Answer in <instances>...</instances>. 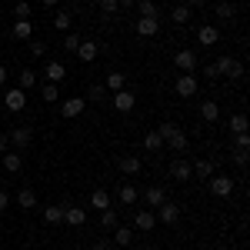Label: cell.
<instances>
[{
    "label": "cell",
    "mask_w": 250,
    "mask_h": 250,
    "mask_svg": "<svg viewBox=\"0 0 250 250\" xmlns=\"http://www.w3.org/2000/svg\"><path fill=\"white\" fill-rule=\"evenodd\" d=\"M173 90H177V97H193L197 94V77L193 74H180L177 83H173Z\"/></svg>",
    "instance_id": "obj_10"
},
{
    "label": "cell",
    "mask_w": 250,
    "mask_h": 250,
    "mask_svg": "<svg viewBox=\"0 0 250 250\" xmlns=\"http://www.w3.org/2000/svg\"><path fill=\"white\" fill-rule=\"evenodd\" d=\"M97 50H100V47H97L94 40H80V47H77V57L83 60V63H94V60H97Z\"/></svg>",
    "instance_id": "obj_16"
},
{
    "label": "cell",
    "mask_w": 250,
    "mask_h": 250,
    "mask_svg": "<svg viewBox=\"0 0 250 250\" xmlns=\"http://www.w3.org/2000/svg\"><path fill=\"white\" fill-rule=\"evenodd\" d=\"M43 220H47V224H63V204L43 207Z\"/></svg>",
    "instance_id": "obj_24"
},
{
    "label": "cell",
    "mask_w": 250,
    "mask_h": 250,
    "mask_svg": "<svg viewBox=\"0 0 250 250\" xmlns=\"http://www.w3.org/2000/svg\"><path fill=\"white\" fill-rule=\"evenodd\" d=\"M230 130L233 134H247V114H233L230 117Z\"/></svg>",
    "instance_id": "obj_35"
},
{
    "label": "cell",
    "mask_w": 250,
    "mask_h": 250,
    "mask_svg": "<svg viewBox=\"0 0 250 250\" xmlns=\"http://www.w3.org/2000/svg\"><path fill=\"white\" fill-rule=\"evenodd\" d=\"M17 87H20V90H30V87H37V70H20Z\"/></svg>",
    "instance_id": "obj_28"
},
{
    "label": "cell",
    "mask_w": 250,
    "mask_h": 250,
    "mask_svg": "<svg viewBox=\"0 0 250 250\" xmlns=\"http://www.w3.org/2000/svg\"><path fill=\"white\" fill-rule=\"evenodd\" d=\"M43 50H47L43 40H30V57H43Z\"/></svg>",
    "instance_id": "obj_43"
},
{
    "label": "cell",
    "mask_w": 250,
    "mask_h": 250,
    "mask_svg": "<svg viewBox=\"0 0 250 250\" xmlns=\"http://www.w3.org/2000/svg\"><path fill=\"white\" fill-rule=\"evenodd\" d=\"M77 47H80V34H74V30H70V34L63 37V50H70V54H77Z\"/></svg>",
    "instance_id": "obj_38"
},
{
    "label": "cell",
    "mask_w": 250,
    "mask_h": 250,
    "mask_svg": "<svg viewBox=\"0 0 250 250\" xmlns=\"http://www.w3.org/2000/svg\"><path fill=\"white\" fill-rule=\"evenodd\" d=\"M117 167H120V173H124V177H137L144 164H140V157H134V154H124L120 160H117Z\"/></svg>",
    "instance_id": "obj_12"
},
{
    "label": "cell",
    "mask_w": 250,
    "mask_h": 250,
    "mask_svg": "<svg viewBox=\"0 0 250 250\" xmlns=\"http://www.w3.org/2000/svg\"><path fill=\"white\" fill-rule=\"evenodd\" d=\"M63 224L83 227V224H87V210H83V207H74V204H63Z\"/></svg>",
    "instance_id": "obj_7"
},
{
    "label": "cell",
    "mask_w": 250,
    "mask_h": 250,
    "mask_svg": "<svg viewBox=\"0 0 250 250\" xmlns=\"http://www.w3.org/2000/svg\"><path fill=\"white\" fill-rule=\"evenodd\" d=\"M157 210H160L157 217H160L164 224H177V217H180V207H177V204H167V200H164V204H160Z\"/></svg>",
    "instance_id": "obj_17"
},
{
    "label": "cell",
    "mask_w": 250,
    "mask_h": 250,
    "mask_svg": "<svg viewBox=\"0 0 250 250\" xmlns=\"http://www.w3.org/2000/svg\"><path fill=\"white\" fill-rule=\"evenodd\" d=\"M233 160H237L240 167H247V150H233Z\"/></svg>",
    "instance_id": "obj_47"
},
{
    "label": "cell",
    "mask_w": 250,
    "mask_h": 250,
    "mask_svg": "<svg viewBox=\"0 0 250 250\" xmlns=\"http://www.w3.org/2000/svg\"><path fill=\"white\" fill-rule=\"evenodd\" d=\"M10 147V140H7V134H0V150H7Z\"/></svg>",
    "instance_id": "obj_50"
},
{
    "label": "cell",
    "mask_w": 250,
    "mask_h": 250,
    "mask_svg": "<svg viewBox=\"0 0 250 250\" xmlns=\"http://www.w3.org/2000/svg\"><path fill=\"white\" fill-rule=\"evenodd\" d=\"M233 150H250V137L247 134H237V147Z\"/></svg>",
    "instance_id": "obj_44"
},
{
    "label": "cell",
    "mask_w": 250,
    "mask_h": 250,
    "mask_svg": "<svg viewBox=\"0 0 250 250\" xmlns=\"http://www.w3.org/2000/svg\"><path fill=\"white\" fill-rule=\"evenodd\" d=\"M54 27H57V30H70V14H67V10H57V17H54Z\"/></svg>",
    "instance_id": "obj_39"
},
{
    "label": "cell",
    "mask_w": 250,
    "mask_h": 250,
    "mask_svg": "<svg viewBox=\"0 0 250 250\" xmlns=\"http://www.w3.org/2000/svg\"><path fill=\"white\" fill-rule=\"evenodd\" d=\"M3 167H7L10 173H20V167H23V157H20L17 150H14V154H3Z\"/></svg>",
    "instance_id": "obj_31"
},
{
    "label": "cell",
    "mask_w": 250,
    "mask_h": 250,
    "mask_svg": "<svg viewBox=\"0 0 250 250\" xmlns=\"http://www.w3.org/2000/svg\"><path fill=\"white\" fill-rule=\"evenodd\" d=\"M117 200H120V204H127V207H130V204H137V187H134V184H120Z\"/></svg>",
    "instance_id": "obj_23"
},
{
    "label": "cell",
    "mask_w": 250,
    "mask_h": 250,
    "mask_svg": "<svg viewBox=\"0 0 250 250\" xmlns=\"http://www.w3.org/2000/svg\"><path fill=\"white\" fill-rule=\"evenodd\" d=\"M43 77H47V83H60V80L67 77V67H63L60 60H50V63L43 67Z\"/></svg>",
    "instance_id": "obj_13"
},
{
    "label": "cell",
    "mask_w": 250,
    "mask_h": 250,
    "mask_svg": "<svg viewBox=\"0 0 250 250\" xmlns=\"http://www.w3.org/2000/svg\"><path fill=\"white\" fill-rule=\"evenodd\" d=\"M3 107H7V110H14V114H20V110L27 107V90H20V87H10V90L3 94Z\"/></svg>",
    "instance_id": "obj_3"
},
{
    "label": "cell",
    "mask_w": 250,
    "mask_h": 250,
    "mask_svg": "<svg viewBox=\"0 0 250 250\" xmlns=\"http://www.w3.org/2000/svg\"><path fill=\"white\" fill-rule=\"evenodd\" d=\"M190 170L197 173L200 180H210L213 173H217V170H213V160H197V164H190Z\"/></svg>",
    "instance_id": "obj_21"
},
{
    "label": "cell",
    "mask_w": 250,
    "mask_h": 250,
    "mask_svg": "<svg viewBox=\"0 0 250 250\" xmlns=\"http://www.w3.org/2000/svg\"><path fill=\"white\" fill-rule=\"evenodd\" d=\"M170 20L173 23H187V20H190V7H187V3H177L173 14H170Z\"/></svg>",
    "instance_id": "obj_33"
},
{
    "label": "cell",
    "mask_w": 250,
    "mask_h": 250,
    "mask_svg": "<svg viewBox=\"0 0 250 250\" xmlns=\"http://www.w3.org/2000/svg\"><path fill=\"white\" fill-rule=\"evenodd\" d=\"M7 77H10V74H7V67H3V63H0V87H3V83H7Z\"/></svg>",
    "instance_id": "obj_49"
},
{
    "label": "cell",
    "mask_w": 250,
    "mask_h": 250,
    "mask_svg": "<svg viewBox=\"0 0 250 250\" xmlns=\"http://www.w3.org/2000/svg\"><path fill=\"white\" fill-rule=\"evenodd\" d=\"M204 77H207V80H217L220 74H217V67H213V63H204Z\"/></svg>",
    "instance_id": "obj_45"
},
{
    "label": "cell",
    "mask_w": 250,
    "mask_h": 250,
    "mask_svg": "<svg viewBox=\"0 0 250 250\" xmlns=\"http://www.w3.org/2000/svg\"><path fill=\"white\" fill-rule=\"evenodd\" d=\"M144 147L154 154V150H160V147H164V137L157 134V130H147V134H144Z\"/></svg>",
    "instance_id": "obj_30"
},
{
    "label": "cell",
    "mask_w": 250,
    "mask_h": 250,
    "mask_svg": "<svg viewBox=\"0 0 250 250\" xmlns=\"http://www.w3.org/2000/svg\"><path fill=\"white\" fill-rule=\"evenodd\" d=\"M210 190H213V197H230L233 193V180L227 177V173H213L210 177Z\"/></svg>",
    "instance_id": "obj_5"
},
{
    "label": "cell",
    "mask_w": 250,
    "mask_h": 250,
    "mask_svg": "<svg viewBox=\"0 0 250 250\" xmlns=\"http://www.w3.org/2000/svg\"><path fill=\"white\" fill-rule=\"evenodd\" d=\"M157 30H160V20L157 17H140L137 20V34H140V37H154Z\"/></svg>",
    "instance_id": "obj_15"
},
{
    "label": "cell",
    "mask_w": 250,
    "mask_h": 250,
    "mask_svg": "<svg viewBox=\"0 0 250 250\" xmlns=\"http://www.w3.org/2000/svg\"><path fill=\"white\" fill-rule=\"evenodd\" d=\"M14 17H17V20H27V17H30V3H27V0H17V7H14Z\"/></svg>",
    "instance_id": "obj_40"
},
{
    "label": "cell",
    "mask_w": 250,
    "mask_h": 250,
    "mask_svg": "<svg viewBox=\"0 0 250 250\" xmlns=\"http://www.w3.org/2000/svg\"><path fill=\"white\" fill-rule=\"evenodd\" d=\"M104 94H107V90H104V83H94V87L87 90V97H83V100H104Z\"/></svg>",
    "instance_id": "obj_41"
},
{
    "label": "cell",
    "mask_w": 250,
    "mask_h": 250,
    "mask_svg": "<svg viewBox=\"0 0 250 250\" xmlns=\"http://www.w3.org/2000/svg\"><path fill=\"white\" fill-rule=\"evenodd\" d=\"M83 110H87V100H83V97H70V100H63V104H60V114L67 117V120L80 117Z\"/></svg>",
    "instance_id": "obj_6"
},
{
    "label": "cell",
    "mask_w": 250,
    "mask_h": 250,
    "mask_svg": "<svg viewBox=\"0 0 250 250\" xmlns=\"http://www.w3.org/2000/svg\"><path fill=\"white\" fill-rule=\"evenodd\" d=\"M144 200H147V207H160L167 200V193H164V187H147L144 190Z\"/></svg>",
    "instance_id": "obj_20"
},
{
    "label": "cell",
    "mask_w": 250,
    "mask_h": 250,
    "mask_svg": "<svg viewBox=\"0 0 250 250\" xmlns=\"http://www.w3.org/2000/svg\"><path fill=\"white\" fill-rule=\"evenodd\" d=\"M197 40H200V43H204V47H213V43H217V40H220V30H217V27H213V23H204V27H200V30H197Z\"/></svg>",
    "instance_id": "obj_14"
},
{
    "label": "cell",
    "mask_w": 250,
    "mask_h": 250,
    "mask_svg": "<svg viewBox=\"0 0 250 250\" xmlns=\"http://www.w3.org/2000/svg\"><path fill=\"white\" fill-rule=\"evenodd\" d=\"M40 3H43V7H54V3H57V0H40Z\"/></svg>",
    "instance_id": "obj_53"
},
{
    "label": "cell",
    "mask_w": 250,
    "mask_h": 250,
    "mask_svg": "<svg viewBox=\"0 0 250 250\" xmlns=\"http://www.w3.org/2000/svg\"><path fill=\"white\" fill-rule=\"evenodd\" d=\"M154 224H157V213L154 210H137L134 213V230L150 233V230H154Z\"/></svg>",
    "instance_id": "obj_9"
},
{
    "label": "cell",
    "mask_w": 250,
    "mask_h": 250,
    "mask_svg": "<svg viewBox=\"0 0 250 250\" xmlns=\"http://www.w3.org/2000/svg\"><path fill=\"white\" fill-rule=\"evenodd\" d=\"M30 34H34V23L30 20H17L14 23V40H30Z\"/></svg>",
    "instance_id": "obj_27"
},
{
    "label": "cell",
    "mask_w": 250,
    "mask_h": 250,
    "mask_svg": "<svg viewBox=\"0 0 250 250\" xmlns=\"http://www.w3.org/2000/svg\"><path fill=\"white\" fill-rule=\"evenodd\" d=\"M134 107H137V97L130 94L127 87H124V90H117V94H114V110H120V114H130Z\"/></svg>",
    "instance_id": "obj_8"
},
{
    "label": "cell",
    "mask_w": 250,
    "mask_h": 250,
    "mask_svg": "<svg viewBox=\"0 0 250 250\" xmlns=\"http://www.w3.org/2000/svg\"><path fill=\"white\" fill-rule=\"evenodd\" d=\"M170 177H173V180H190V177H193L190 164H187V160H173V164H170Z\"/></svg>",
    "instance_id": "obj_18"
},
{
    "label": "cell",
    "mask_w": 250,
    "mask_h": 250,
    "mask_svg": "<svg viewBox=\"0 0 250 250\" xmlns=\"http://www.w3.org/2000/svg\"><path fill=\"white\" fill-rule=\"evenodd\" d=\"M173 67H177L180 74H193V70H197V54H193V50H177V54H173Z\"/></svg>",
    "instance_id": "obj_4"
},
{
    "label": "cell",
    "mask_w": 250,
    "mask_h": 250,
    "mask_svg": "<svg viewBox=\"0 0 250 250\" xmlns=\"http://www.w3.org/2000/svg\"><path fill=\"white\" fill-rule=\"evenodd\" d=\"M117 3H120V7H134L137 0H117Z\"/></svg>",
    "instance_id": "obj_52"
},
{
    "label": "cell",
    "mask_w": 250,
    "mask_h": 250,
    "mask_svg": "<svg viewBox=\"0 0 250 250\" xmlns=\"http://www.w3.org/2000/svg\"><path fill=\"white\" fill-rule=\"evenodd\" d=\"M7 140L17 147V150H23V147H30V140H34V134H30V127H14L10 134H7Z\"/></svg>",
    "instance_id": "obj_11"
},
{
    "label": "cell",
    "mask_w": 250,
    "mask_h": 250,
    "mask_svg": "<svg viewBox=\"0 0 250 250\" xmlns=\"http://www.w3.org/2000/svg\"><path fill=\"white\" fill-rule=\"evenodd\" d=\"M187 7H190V10L193 7H204V0H187Z\"/></svg>",
    "instance_id": "obj_51"
},
{
    "label": "cell",
    "mask_w": 250,
    "mask_h": 250,
    "mask_svg": "<svg viewBox=\"0 0 250 250\" xmlns=\"http://www.w3.org/2000/svg\"><path fill=\"white\" fill-rule=\"evenodd\" d=\"M200 117H204L207 124H213V120L220 117V107H217V100H204V104H200Z\"/></svg>",
    "instance_id": "obj_25"
},
{
    "label": "cell",
    "mask_w": 250,
    "mask_h": 250,
    "mask_svg": "<svg viewBox=\"0 0 250 250\" xmlns=\"http://www.w3.org/2000/svg\"><path fill=\"white\" fill-rule=\"evenodd\" d=\"M233 17H237V7H233V3H227V0H224V3H217V20L230 23Z\"/></svg>",
    "instance_id": "obj_29"
},
{
    "label": "cell",
    "mask_w": 250,
    "mask_h": 250,
    "mask_svg": "<svg viewBox=\"0 0 250 250\" xmlns=\"http://www.w3.org/2000/svg\"><path fill=\"white\" fill-rule=\"evenodd\" d=\"M124 80H127L124 74H117V70H110V74H107V87H110V90L117 94V90H124Z\"/></svg>",
    "instance_id": "obj_37"
},
{
    "label": "cell",
    "mask_w": 250,
    "mask_h": 250,
    "mask_svg": "<svg viewBox=\"0 0 250 250\" xmlns=\"http://www.w3.org/2000/svg\"><path fill=\"white\" fill-rule=\"evenodd\" d=\"M97 3H100V10H104V14H107V17H110V14H117V10H120V3H117V0H97Z\"/></svg>",
    "instance_id": "obj_42"
},
{
    "label": "cell",
    "mask_w": 250,
    "mask_h": 250,
    "mask_svg": "<svg viewBox=\"0 0 250 250\" xmlns=\"http://www.w3.org/2000/svg\"><path fill=\"white\" fill-rule=\"evenodd\" d=\"M83 3H97V0H83Z\"/></svg>",
    "instance_id": "obj_54"
},
{
    "label": "cell",
    "mask_w": 250,
    "mask_h": 250,
    "mask_svg": "<svg viewBox=\"0 0 250 250\" xmlns=\"http://www.w3.org/2000/svg\"><path fill=\"white\" fill-rule=\"evenodd\" d=\"M90 207H97V210H107V207H110V193L97 187V190L90 193Z\"/></svg>",
    "instance_id": "obj_26"
},
{
    "label": "cell",
    "mask_w": 250,
    "mask_h": 250,
    "mask_svg": "<svg viewBox=\"0 0 250 250\" xmlns=\"http://www.w3.org/2000/svg\"><path fill=\"white\" fill-rule=\"evenodd\" d=\"M134 7L140 10V17H157V3L154 0H137Z\"/></svg>",
    "instance_id": "obj_34"
},
{
    "label": "cell",
    "mask_w": 250,
    "mask_h": 250,
    "mask_svg": "<svg viewBox=\"0 0 250 250\" xmlns=\"http://www.w3.org/2000/svg\"><path fill=\"white\" fill-rule=\"evenodd\" d=\"M90 250H110V240H94Z\"/></svg>",
    "instance_id": "obj_48"
},
{
    "label": "cell",
    "mask_w": 250,
    "mask_h": 250,
    "mask_svg": "<svg viewBox=\"0 0 250 250\" xmlns=\"http://www.w3.org/2000/svg\"><path fill=\"white\" fill-rule=\"evenodd\" d=\"M100 224H104L107 230H114L117 224H120V220H117V210H114V207H107V210L100 213Z\"/></svg>",
    "instance_id": "obj_36"
},
{
    "label": "cell",
    "mask_w": 250,
    "mask_h": 250,
    "mask_svg": "<svg viewBox=\"0 0 250 250\" xmlns=\"http://www.w3.org/2000/svg\"><path fill=\"white\" fill-rule=\"evenodd\" d=\"M17 207H20V210H30V207H37V193L30 190V187H23V190L17 193Z\"/></svg>",
    "instance_id": "obj_22"
},
{
    "label": "cell",
    "mask_w": 250,
    "mask_h": 250,
    "mask_svg": "<svg viewBox=\"0 0 250 250\" xmlns=\"http://www.w3.org/2000/svg\"><path fill=\"white\" fill-rule=\"evenodd\" d=\"M40 94H43V104H57L60 90H57V83H40Z\"/></svg>",
    "instance_id": "obj_32"
},
{
    "label": "cell",
    "mask_w": 250,
    "mask_h": 250,
    "mask_svg": "<svg viewBox=\"0 0 250 250\" xmlns=\"http://www.w3.org/2000/svg\"><path fill=\"white\" fill-rule=\"evenodd\" d=\"M130 240H134V230L124 227V224H117V227H114V244H117V247H130Z\"/></svg>",
    "instance_id": "obj_19"
},
{
    "label": "cell",
    "mask_w": 250,
    "mask_h": 250,
    "mask_svg": "<svg viewBox=\"0 0 250 250\" xmlns=\"http://www.w3.org/2000/svg\"><path fill=\"white\" fill-rule=\"evenodd\" d=\"M157 134L164 137V147H170V150H177V154H184V150H187V134H184L177 124L164 120V124L157 127Z\"/></svg>",
    "instance_id": "obj_1"
},
{
    "label": "cell",
    "mask_w": 250,
    "mask_h": 250,
    "mask_svg": "<svg viewBox=\"0 0 250 250\" xmlns=\"http://www.w3.org/2000/svg\"><path fill=\"white\" fill-rule=\"evenodd\" d=\"M7 207H10V193H7V190H0V213L7 210Z\"/></svg>",
    "instance_id": "obj_46"
},
{
    "label": "cell",
    "mask_w": 250,
    "mask_h": 250,
    "mask_svg": "<svg viewBox=\"0 0 250 250\" xmlns=\"http://www.w3.org/2000/svg\"><path fill=\"white\" fill-rule=\"evenodd\" d=\"M213 67H217V74H220V77H230V80L244 77V63H240L237 57H220Z\"/></svg>",
    "instance_id": "obj_2"
}]
</instances>
